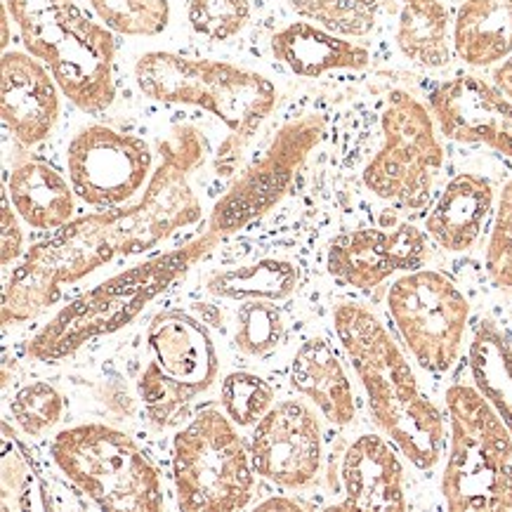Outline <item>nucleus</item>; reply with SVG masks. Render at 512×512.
Returning a JSON list of instances; mask_svg holds the SVG:
<instances>
[{
  "label": "nucleus",
  "instance_id": "f257e3e1",
  "mask_svg": "<svg viewBox=\"0 0 512 512\" xmlns=\"http://www.w3.org/2000/svg\"><path fill=\"white\" fill-rule=\"evenodd\" d=\"M206 140L192 126H180L159 144L152 180L126 208L71 220L48 241L29 248L12 269L3 293V324L36 319L62 298L64 288L118 258L152 251L182 227L203 218L192 177L206 161Z\"/></svg>",
  "mask_w": 512,
  "mask_h": 512
},
{
  "label": "nucleus",
  "instance_id": "f03ea898",
  "mask_svg": "<svg viewBox=\"0 0 512 512\" xmlns=\"http://www.w3.org/2000/svg\"><path fill=\"white\" fill-rule=\"evenodd\" d=\"M333 328L380 432L413 468H435L446 444L444 416L423 392L397 340L369 307L357 303L333 310Z\"/></svg>",
  "mask_w": 512,
  "mask_h": 512
},
{
  "label": "nucleus",
  "instance_id": "7ed1b4c3",
  "mask_svg": "<svg viewBox=\"0 0 512 512\" xmlns=\"http://www.w3.org/2000/svg\"><path fill=\"white\" fill-rule=\"evenodd\" d=\"M133 76L140 93L149 100L199 107L227 128V140L215 154L218 177H232L248 144L279 100L277 85L258 71L180 52H147L135 62Z\"/></svg>",
  "mask_w": 512,
  "mask_h": 512
},
{
  "label": "nucleus",
  "instance_id": "20e7f679",
  "mask_svg": "<svg viewBox=\"0 0 512 512\" xmlns=\"http://www.w3.org/2000/svg\"><path fill=\"white\" fill-rule=\"evenodd\" d=\"M218 246V236L203 232L175 251L159 253L140 265L128 267L126 272L114 274L64 305L31 338L29 354L50 364L69 357L97 338L121 331Z\"/></svg>",
  "mask_w": 512,
  "mask_h": 512
},
{
  "label": "nucleus",
  "instance_id": "39448f33",
  "mask_svg": "<svg viewBox=\"0 0 512 512\" xmlns=\"http://www.w3.org/2000/svg\"><path fill=\"white\" fill-rule=\"evenodd\" d=\"M29 55L41 59L62 95L85 114H102L116 100L111 29L93 22L74 0H5Z\"/></svg>",
  "mask_w": 512,
  "mask_h": 512
},
{
  "label": "nucleus",
  "instance_id": "423d86ee",
  "mask_svg": "<svg viewBox=\"0 0 512 512\" xmlns=\"http://www.w3.org/2000/svg\"><path fill=\"white\" fill-rule=\"evenodd\" d=\"M449 451L442 472L444 505L454 512L512 510V435L475 383L444 395Z\"/></svg>",
  "mask_w": 512,
  "mask_h": 512
},
{
  "label": "nucleus",
  "instance_id": "0eeeda50",
  "mask_svg": "<svg viewBox=\"0 0 512 512\" xmlns=\"http://www.w3.org/2000/svg\"><path fill=\"white\" fill-rule=\"evenodd\" d=\"M222 359L206 321L185 310H163L149 321L137 397L154 428L189 420L192 406L220 380Z\"/></svg>",
  "mask_w": 512,
  "mask_h": 512
},
{
  "label": "nucleus",
  "instance_id": "6e6552de",
  "mask_svg": "<svg viewBox=\"0 0 512 512\" xmlns=\"http://www.w3.org/2000/svg\"><path fill=\"white\" fill-rule=\"evenodd\" d=\"M50 458L100 510L159 512L166 505L156 463L133 437L111 425L83 423L59 430Z\"/></svg>",
  "mask_w": 512,
  "mask_h": 512
},
{
  "label": "nucleus",
  "instance_id": "1a4fd4ad",
  "mask_svg": "<svg viewBox=\"0 0 512 512\" xmlns=\"http://www.w3.org/2000/svg\"><path fill=\"white\" fill-rule=\"evenodd\" d=\"M251 449L239 425L220 406H206L175 432L173 482L177 508L185 512H232L255 494Z\"/></svg>",
  "mask_w": 512,
  "mask_h": 512
},
{
  "label": "nucleus",
  "instance_id": "9d476101",
  "mask_svg": "<svg viewBox=\"0 0 512 512\" xmlns=\"http://www.w3.org/2000/svg\"><path fill=\"white\" fill-rule=\"evenodd\" d=\"M435 116L406 90L387 95L380 133L383 144L364 168V185L376 199L399 210L425 208L444 166Z\"/></svg>",
  "mask_w": 512,
  "mask_h": 512
},
{
  "label": "nucleus",
  "instance_id": "9b49d317",
  "mask_svg": "<svg viewBox=\"0 0 512 512\" xmlns=\"http://www.w3.org/2000/svg\"><path fill=\"white\" fill-rule=\"evenodd\" d=\"M387 312L425 371L446 373L461 357L470 303L446 274L423 267L399 274L387 291Z\"/></svg>",
  "mask_w": 512,
  "mask_h": 512
},
{
  "label": "nucleus",
  "instance_id": "f8f14e48",
  "mask_svg": "<svg viewBox=\"0 0 512 512\" xmlns=\"http://www.w3.org/2000/svg\"><path fill=\"white\" fill-rule=\"evenodd\" d=\"M324 135L326 121L319 114H305L284 123L265 152L215 201L206 232L222 241L267 215L291 192L295 175Z\"/></svg>",
  "mask_w": 512,
  "mask_h": 512
},
{
  "label": "nucleus",
  "instance_id": "ddd939ff",
  "mask_svg": "<svg viewBox=\"0 0 512 512\" xmlns=\"http://www.w3.org/2000/svg\"><path fill=\"white\" fill-rule=\"evenodd\" d=\"M154 152L142 137L90 123L71 137L67 173L76 196L88 206L116 208L147 189Z\"/></svg>",
  "mask_w": 512,
  "mask_h": 512
},
{
  "label": "nucleus",
  "instance_id": "4468645a",
  "mask_svg": "<svg viewBox=\"0 0 512 512\" xmlns=\"http://www.w3.org/2000/svg\"><path fill=\"white\" fill-rule=\"evenodd\" d=\"M258 477L284 489H305L317 479L324 458L321 420L307 399H281L251 430Z\"/></svg>",
  "mask_w": 512,
  "mask_h": 512
},
{
  "label": "nucleus",
  "instance_id": "2eb2a0df",
  "mask_svg": "<svg viewBox=\"0 0 512 512\" xmlns=\"http://www.w3.org/2000/svg\"><path fill=\"white\" fill-rule=\"evenodd\" d=\"M428 262V232L416 225L361 227L338 234L326 251L333 279L357 291H371L387 279L413 272Z\"/></svg>",
  "mask_w": 512,
  "mask_h": 512
},
{
  "label": "nucleus",
  "instance_id": "dca6fc26",
  "mask_svg": "<svg viewBox=\"0 0 512 512\" xmlns=\"http://www.w3.org/2000/svg\"><path fill=\"white\" fill-rule=\"evenodd\" d=\"M430 109L449 140L484 144L512 159V100L475 74L439 83L430 93Z\"/></svg>",
  "mask_w": 512,
  "mask_h": 512
},
{
  "label": "nucleus",
  "instance_id": "f3484780",
  "mask_svg": "<svg viewBox=\"0 0 512 512\" xmlns=\"http://www.w3.org/2000/svg\"><path fill=\"white\" fill-rule=\"evenodd\" d=\"M0 69H3L0 114L5 128L26 147L48 140L59 121L62 88L55 76L48 67H43L41 59L17 50L3 52Z\"/></svg>",
  "mask_w": 512,
  "mask_h": 512
},
{
  "label": "nucleus",
  "instance_id": "a211bd4d",
  "mask_svg": "<svg viewBox=\"0 0 512 512\" xmlns=\"http://www.w3.org/2000/svg\"><path fill=\"white\" fill-rule=\"evenodd\" d=\"M402 451L376 432H364L347 446L340 463V510L402 512L406 510Z\"/></svg>",
  "mask_w": 512,
  "mask_h": 512
},
{
  "label": "nucleus",
  "instance_id": "6ab92c4d",
  "mask_svg": "<svg viewBox=\"0 0 512 512\" xmlns=\"http://www.w3.org/2000/svg\"><path fill=\"white\" fill-rule=\"evenodd\" d=\"M291 387L305 397L328 423L347 428L357 418L354 390L343 359L326 338L312 336L295 350L288 369Z\"/></svg>",
  "mask_w": 512,
  "mask_h": 512
},
{
  "label": "nucleus",
  "instance_id": "aec40b11",
  "mask_svg": "<svg viewBox=\"0 0 512 512\" xmlns=\"http://www.w3.org/2000/svg\"><path fill=\"white\" fill-rule=\"evenodd\" d=\"M491 210H494V185L489 177L461 173L432 203L425 232L444 251L465 253L475 248L491 218Z\"/></svg>",
  "mask_w": 512,
  "mask_h": 512
},
{
  "label": "nucleus",
  "instance_id": "412c9836",
  "mask_svg": "<svg viewBox=\"0 0 512 512\" xmlns=\"http://www.w3.org/2000/svg\"><path fill=\"white\" fill-rule=\"evenodd\" d=\"M279 64L300 78H319L333 71H359L371 64V52L364 45L345 41L324 26L293 22L279 29L269 41Z\"/></svg>",
  "mask_w": 512,
  "mask_h": 512
},
{
  "label": "nucleus",
  "instance_id": "4be33fe9",
  "mask_svg": "<svg viewBox=\"0 0 512 512\" xmlns=\"http://www.w3.org/2000/svg\"><path fill=\"white\" fill-rule=\"evenodd\" d=\"M12 208L38 232H57L74 218V187L48 163L26 161L8 175Z\"/></svg>",
  "mask_w": 512,
  "mask_h": 512
},
{
  "label": "nucleus",
  "instance_id": "5701e85b",
  "mask_svg": "<svg viewBox=\"0 0 512 512\" xmlns=\"http://www.w3.org/2000/svg\"><path fill=\"white\" fill-rule=\"evenodd\" d=\"M454 50L484 69L512 55V0H463L454 19Z\"/></svg>",
  "mask_w": 512,
  "mask_h": 512
},
{
  "label": "nucleus",
  "instance_id": "b1692460",
  "mask_svg": "<svg viewBox=\"0 0 512 512\" xmlns=\"http://www.w3.org/2000/svg\"><path fill=\"white\" fill-rule=\"evenodd\" d=\"M300 286V267L291 260L267 258L246 265L215 269L206 277L208 293L220 300H272L284 303Z\"/></svg>",
  "mask_w": 512,
  "mask_h": 512
},
{
  "label": "nucleus",
  "instance_id": "393cba45",
  "mask_svg": "<svg viewBox=\"0 0 512 512\" xmlns=\"http://www.w3.org/2000/svg\"><path fill=\"white\" fill-rule=\"evenodd\" d=\"M397 45L406 59L425 69L451 62V15L442 0H409L397 24Z\"/></svg>",
  "mask_w": 512,
  "mask_h": 512
},
{
  "label": "nucleus",
  "instance_id": "a878e982",
  "mask_svg": "<svg viewBox=\"0 0 512 512\" xmlns=\"http://www.w3.org/2000/svg\"><path fill=\"white\" fill-rule=\"evenodd\" d=\"M472 383L494 404L512 435V347L494 321H482L470 343Z\"/></svg>",
  "mask_w": 512,
  "mask_h": 512
},
{
  "label": "nucleus",
  "instance_id": "bb28decb",
  "mask_svg": "<svg viewBox=\"0 0 512 512\" xmlns=\"http://www.w3.org/2000/svg\"><path fill=\"white\" fill-rule=\"evenodd\" d=\"M286 314L272 300H246L234 312V345L244 357L265 359L284 345Z\"/></svg>",
  "mask_w": 512,
  "mask_h": 512
},
{
  "label": "nucleus",
  "instance_id": "cd10ccee",
  "mask_svg": "<svg viewBox=\"0 0 512 512\" xmlns=\"http://www.w3.org/2000/svg\"><path fill=\"white\" fill-rule=\"evenodd\" d=\"M45 496V484L26 456L24 444L10 423H3V508L5 510H34L52 508Z\"/></svg>",
  "mask_w": 512,
  "mask_h": 512
},
{
  "label": "nucleus",
  "instance_id": "c85d7f7f",
  "mask_svg": "<svg viewBox=\"0 0 512 512\" xmlns=\"http://www.w3.org/2000/svg\"><path fill=\"white\" fill-rule=\"evenodd\" d=\"M300 17L338 36H369L378 22L380 0H288Z\"/></svg>",
  "mask_w": 512,
  "mask_h": 512
},
{
  "label": "nucleus",
  "instance_id": "c756f323",
  "mask_svg": "<svg viewBox=\"0 0 512 512\" xmlns=\"http://www.w3.org/2000/svg\"><path fill=\"white\" fill-rule=\"evenodd\" d=\"M100 22L123 36H159L168 29V0H90Z\"/></svg>",
  "mask_w": 512,
  "mask_h": 512
},
{
  "label": "nucleus",
  "instance_id": "7c9ffc66",
  "mask_svg": "<svg viewBox=\"0 0 512 512\" xmlns=\"http://www.w3.org/2000/svg\"><path fill=\"white\" fill-rule=\"evenodd\" d=\"M274 404H277V392L258 373L232 371L222 378L220 409L239 428H253Z\"/></svg>",
  "mask_w": 512,
  "mask_h": 512
},
{
  "label": "nucleus",
  "instance_id": "2f4dec72",
  "mask_svg": "<svg viewBox=\"0 0 512 512\" xmlns=\"http://www.w3.org/2000/svg\"><path fill=\"white\" fill-rule=\"evenodd\" d=\"M10 413L24 437H45L62 423L64 397L52 383L36 380L19 387L10 402Z\"/></svg>",
  "mask_w": 512,
  "mask_h": 512
},
{
  "label": "nucleus",
  "instance_id": "473e14b6",
  "mask_svg": "<svg viewBox=\"0 0 512 512\" xmlns=\"http://www.w3.org/2000/svg\"><path fill=\"white\" fill-rule=\"evenodd\" d=\"M187 19L196 36L225 43L239 36L251 19L248 0H187Z\"/></svg>",
  "mask_w": 512,
  "mask_h": 512
},
{
  "label": "nucleus",
  "instance_id": "72a5a7b5",
  "mask_svg": "<svg viewBox=\"0 0 512 512\" xmlns=\"http://www.w3.org/2000/svg\"><path fill=\"white\" fill-rule=\"evenodd\" d=\"M484 265H487V274L494 281V286L505 293H512V180L498 196Z\"/></svg>",
  "mask_w": 512,
  "mask_h": 512
},
{
  "label": "nucleus",
  "instance_id": "f704fd0d",
  "mask_svg": "<svg viewBox=\"0 0 512 512\" xmlns=\"http://www.w3.org/2000/svg\"><path fill=\"white\" fill-rule=\"evenodd\" d=\"M10 196L8 192L3 194V248H0V253H3V267L8 265H15V262L22 260V253H24V234L22 229H19V215L17 210H12L10 206Z\"/></svg>",
  "mask_w": 512,
  "mask_h": 512
},
{
  "label": "nucleus",
  "instance_id": "c9c22d12",
  "mask_svg": "<svg viewBox=\"0 0 512 512\" xmlns=\"http://www.w3.org/2000/svg\"><path fill=\"white\" fill-rule=\"evenodd\" d=\"M494 85L505 97L512 100V55L508 59H503L494 71Z\"/></svg>",
  "mask_w": 512,
  "mask_h": 512
},
{
  "label": "nucleus",
  "instance_id": "e433bc0d",
  "mask_svg": "<svg viewBox=\"0 0 512 512\" xmlns=\"http://www.w3.org/2000/svg\"><path fill=\"white\" fill-rule=\"evenodd\" d=\"M300 510V503L293 498H267V501L258 503V510Z\"/></svg>",
  "mask_w": 512,
  "mask_h": 512
},
{
  "label": "nucleus",
  "instance_id": "4c0bfd02",
  "mask_svg": "<svg viewBox=\"0 0 512 512\" xmlns=\"http://www.w3.org/2000/svg\"><path fill=\"white\" fill-rule=\"evenodd\" d=\"M402 3H409V0H402Z\"/></svg>",
  "mask_w": 512,
  "mask_h": 512
}]
</instances>
